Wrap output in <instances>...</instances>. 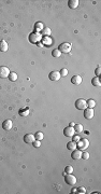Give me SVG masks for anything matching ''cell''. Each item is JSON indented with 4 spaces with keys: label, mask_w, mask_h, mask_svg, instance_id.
<instances>
[{
    "label": "cell",
    "mask_w": 101,
    "mask_h": 194,
    "mask_svg": "<svg viewBox=\"0 0 101 194\" xmlns=\"http://www.w3.org/2000/svg\"><path fill=\"white\" fill-rule=\"evenodd\" d=\"M68 5H69L70 9H76L79 5V0H69Z\"/></svg>",
    "instance_id": "obj_15"
},
{
    "label": "cell",
    "mask_w": 101,
    "mask_h": 194,
    "mask_svg": "<svg viewBox=\"0 0 101 194\" xmlns=\"http://www.w3.org/2000/svg\"><path fill=\"white\" fill-rule=\"evenodd\" d=\"M73 128H74V132H75V134H79V133H82L83 132V125L82 124H75L74 126H73Z\"/></svg>",
    "instance_id": "obj_17"
},
{
    "label": "cell",
    "mask_w": 101,
    "mask_h": 194,
    "mask_svg": "<svg viewBox=\"0 0 101 194\" xmlns=\"http://www.w3.org/2000/svg\"><path fill=\"white\" fill-rule=\"evenodd\" d=\"M89 147V140L88 139H80V141L76 142V148L81 151H85Z\"/></svg>",
    "instance_id": "obj_1"
},
{
    "label": "cell",
    "mask_w": 101,
    "mask_h": 194,
    "mask_svg": "<svg viewBox=\"0 0 101 194\" xmlns=\"http://www.w3.org/2000/svg\"><path fill=\"white\" fill-rule=\"evenodd\" d=\"M71 192H72L73 194H74V193H76V189H72V191H71Z\"/></svg>",
    "instance_id": "obj_35"
},
{
    "label": "cell",
    "mask_w": 101,
    "mask_h": 194,
    "mask_svg": "<svg viewBox=\"0 0 101 194\" xmlns=\"http://www.w3.org/2000/svg\"><path fill=\"white\" fill-rule=\"evenodd\" d=\"M71 83L74 84V85H79V84L82 83V78L81 76H73L71 78Z\"/></svg>",
    "instance_id": "obj_13"
},
{
    "label": "cell",
    "mask_w": 101,
    "mask_h": 194,
    "mask_svg": "<svg viewBox=\"0 0 101 194\" xmlns=\"http://www.w3.org/2000/svg\"><path fill=\"white\" fill-rule=\"evenodd\" d=\"M9 80L10 81H12V82H14V81H16L17 80V75H16L15 72H10V75H9Z\"/></svg>",
    "instance_id": "obj_21"
},
{
    "label": "cell",
    "mask_w": 101,
    "mask_h": 194,
    "mask_svg": "<svg viewBox=\"0 0 101 194\" xmlns=\"http://www.w3.org/2000/svg\"><path fill=\"white\" fill-rule=\"evenodd\" d=\"M74 125H75V123H74V122H71V123H70V126H71V127H73Z\"/></svg>",
    "instance_id": "obj_34"
},
{
    "label": "cell",
    "mask_w": 101,
    "mask_h": 194,
    "mask_svg": "<svg viewBox=\"0 0 101 194\" xmlns=\"http://www.w3.org/2000/svg\"><path fill=\"white\" fill-rule=\"evenodd\" d=\"M65 173H66V174H72L73 173V167L71 165L66 166V168H65Z\"/></svg>",
    "instance_id": "obj_26"
},
{
    "label": "cell",
    "mask_w": 101,
    "mask_h": 194,
    "mask_svg": "<svg viewBox=\"0 0 101 194\" xmlns=\"http://www.w3.org/2000/svg\"><path fill=\"white\" fill-rule=\"evenodd\" d=\"M67 148L69 150H71V151L76 149V142H74V141H69V142L67 143Z\"/></svg>",
    "instance_id": "obj_19"
},
{
    "label": "cell",
    "mask_w": 101,
    "mask_h": 194,
    "mask_svg": "<svg viewBox=\"0 0 101 194\" xmlns=\"http://www.w3.org/2000/svg\"><path fill=\"white\" fill-rule=\"evenodd\" d=\"M87 108H95V106H96V102H95L94 99H88L87 100Z\"/></svg>",
    "instance_id": "obj_20"
},
{
    "label": "cell",
    "mask_w": 101,
    "mask_h": 194,
    "mask_svg": "<svg viewBox=\"0 0 101 194\" xmlns=\"http://www.w3.org/2000/svg\"><path fill=\"white\" fill-rule=\"evenodd\" d=\"M34 140H35L34 135H32V134H27V135L24 136V141H25L26 143H32Z\"/></svg>",
    "instance_id": "obj_12"
},
{
    "label": "cell",
    "mask_w": 101,
    "mask_h": 194,
    "mask_svg": "<svg viewBox=\"0 0 101 194\" xmlns=\"http://www.w3.org/2000/svg\"><path fill=\"white\" fill-rule=\"evenodd\" d=\"M52 55H53L54 57H59V56L61 55V53H60V51H59L58 49H56V50L52 51Z\"/></svg>",
    "instance_id": "obj_25"
},
{
    "label": "cell",
    "mask_w": 101,
    "mask_h": 194,
    "mask_svg": "<svg viewBox=\"0 0 101 194\" xmlns=\"http://www.w3.org/2000/svg\"><path fill=\"white\" fill-rule=\"evenodd\" d=\"M29 39H30V42L37 43L38 41L41 39V35H39V32H32L30 35V37H29Z\"/></svg>",
    "instance_id": "obj_11"
},
{
    "label": "cell",
    "mask_w": 101,
    "mask_h": 194,
    "mask_svg": "<svg viewBox=\"0 0 101 194\" xmlns=\"http://www.w3.org/2000/svg\"><path fill=\"white\" fill-rule=\"evenodd\" d=\"M12 127H13V123L11 120H4L3 123H2V128H3L4 130H8V132H9V130L12 129Z\"/></svg>",
    "instance_id": "obj_7"
},
{
    "label": "cell",
    "mask_w": 101,
    "mask_h": 194,
    "mask_svg": "<svg viewBox=\"0 0 101 194\" xmlns=\"http://www.w3.org/2000/svg\"><path fill=\"white\" fill-rule=\"evenodd\" d=\"M44 28V26H43L42 23H40V22H38V23L34 24V32H39V31H42V29Z\"/></svg>",
    "instance_id": "obj_16"
},
{
    "label": "cell",
    "mask_w": 101,
    "mask_h": 194,
    "mask_svg": "<svg viewBox=\"0 0 101 194\" xmlns=\"http://www.w3.org/2000/svg\"><path fill=\"white\" fill-rule=\"evenodd\" d=\"M60 77H66V76L68 75V70L66 69V68H64V69H61L60 70Z\"/></svg>",
    "instance_id": "obj_29"
},
{
    "label": "cell",
    "mask_w": 101,
    "mask_h": 194,
    "mask_svg": "<svg viewBox=\"0 0 101 194\" xmlns=\"http://www.w3.org/2000/svg\"><path fill=\"white\" fill-rule=\"evenodd\" d=\"M34 139L35 140H42L43 139V133H41V132H37L34 134Z\"/></svg>",
    "instance_id": "obj_22"
},
{
    "label": "cell",
    "mask_w": 101,
    "mask_h": 194,
    "mask_svg": "<svg viewBox=\"0 0 101 194\" xmlns=\"http://www.w3.org/2000/svg\"><path fill=\"white\" fill-rule=\"evenodd\" d=\"M75 108L79 109V110H85V109L87 108V103L85 99H82V98H80V99H78L75 102Z\"/></svg>",
    "instance_id": "obj_3"
},
{
    "label": "cell",
    "mask_w": 101,
    "mask_h": 194,
    "mask_svg": "<svg viewBox=\"0 0 101 194\" xmlns=\"http://www.w3.org/2000/svg\"><path fill=\"white\" fill-rule=\"evenodd\" d=\"M48 78L52 81H58L60 79V73H59V71H52L48 75Z\"/></svg>",
    "instance_id": "obj_10"
},
{
    "label": "cell",
    "mask_w": 101,
    "mask_h": 194,
    "mask_svg": "<svg viewBox=\"0 0 101 194\" xmlns=\"http://www.w3.org/2000/svg\"><path fill=\"white\" fill-rule=\"evenodd\" d=\"M95 116V112H94V109L92 108H86L85 110H84V117L87 120H90L92 119Z\"/></svg>",
    "instance_id": "obj_6"
},
{
    "label": "cell",
    "mask_w": 101,
    "mask_h": 194,
    "mask_svg": "<svg viewBox=\"0 0 101 194\" xmlns=\"http://www.w3.org/2000/svg\"><path fill=\"white\" fill-rule=\"evenodd\" d=\"M10 75V70L8 67L5 66H0V78L1 79H5L8 78Z\"/></svg>",
    "instance_id": "obj_5"
},
{
    "label": "cell",
    "mask_w": 101,
    "mask_h": 194,
    "mask_svg": "<svg viewBox=\"0 0 101 194\" xmlns=\"http://www.w3.org/2000/svg\"><path fill=\"white\" fill-rule=\"evenodd\" d=\"M91 84L94 86H100L101 85V82H100V79L98 77H95L94 79L91 80Z\"/></svg>",
    "instance_id": "obj_18"
},
{
    "label": "cell",
    "mask_w": 101,
    "mask_h": 194,
    "mask_svg": "<svg viewBox=\"0 0 101 194\" xmlns=\"http://www.w3.org/2000/svg\"><path fill=\"white\" fill-rule=\"evenodd\" d=\"M8 49H9V45H8V43L5 42L4 40H1V41H0V51H1V52H7Z\"/></svg>",
    "instance_id": "obj_14"
},
{
    "label": "cell",
    "mask_w": 101,
    "mask_h": 194,
    "mask_svg": "<svg viewBox=\"0 0 101 194\" xmlns=\"http://www.w3.org/2000/svg\"><path fill=\"white\" fill-rule=\"evenodd\" d=\"M42 36H50L51 35V29L50 28H47V27H45V28H43L42 29Z\"/></svg>",
    "instance_id": "obj_23"
},
{
    "label": "cell",
    "mask_w": 101,
    "mask_h": 194,
    "mask_svg": "<svg viewBox=\"0 0 101 194\" xmlns=\"http://www.w3.org/2000/svg\"><path fill=\"white\" fill-rule=\"evenodd\" d=\"M43 41H45L46 43H50V42H51L50 39H47V38H43Z\"/></svg>",
    "instance_id": "obj_33"
},
{
    "label": "cell",
    "mask_w": 101,
    "mask_h": 194,
    "mask_svg": "<svg viewBox=\"0 0 101 194\" xmlns=\"http://www.w3.org/2000/svg\"><path fill=\"white\" fill-rule=\"evenodd\" d=\"M80 139H81V137L79 135H73L72 136V141H74V142H78V141H80Z\"/></svg>",
    "instance_id": "obj_30"
},
{
    "label": "cell",
    "mask_w": 101,
    "mask_h": 194,
    "mask_svg": "<svg viewBox=\"0 0 101 194\" xmlns=\"http://www.w3.org/2000/svg\"><path fill=\"white\" fill-rule=\"evenodd\" d=\"M32 144H34V147H35V148H39V147L41 146V141L40 140H34V142H32Z\"/></svg>",
    "instance_id": "obj_31"
},
{
    "label": "cell",
    "mask_w": 101,
    "mask_h": 194,
    "mask_svg": "<svg viewBox=\"0 0 101 194\" xmlns=\"http://www.w3.org/2000/svg\"><path fill=\"white\" fill-rule=\"evenodd\" d=\"M76 193H79V194H85L86 193V189H85V188H83V187H80V188H78V189H76Z\"/></svg>",
    "instance_id": "obj_27"
},
{
    "label": "cell",
    "mask_w": 101,
    "mask_h": 194,
    "mask_svg": "<svg viewBox=\"0 0 101 194\" xmlns=\"http://www.w3.org/2000/svg\"><path fill=\"white\" fill-rule=\"evenodd\" d=\"M71 44L70 43H68V42H65V43H61L60 45H59V48H58V50L60 51V53H64V54H67V53H69V52L71 51Z\"/></svg>",
    "instance_id": "obj_2"
},
{
    "label": "cell",
    "mask_w": 101,
    "mask_h": 194,
    "mask_svg": "<svg viewBox=\"0 0 101 194\" xmlns=\"http://www.w3.org/2000/svg\"><path fill=\"white\" fill-rule=\"evenodd\" d=\"M65 181L69 185H74L76 183V178L72 174H67V175H65Z\"/></svg>",
    "instance_id": "obj_4"
},
{
    "label": "cell",
    "mask_w": 101,
    "mask_h": 194,
    "mask_svg": "<svg viewBox=\"0 0 101 194\" xmlns=\"http://www.w3.org/2000/svg\"><path fill=\"white\" fill-rule=\"evenodd\" d=\"M74 134H75L74 128L71 127V126H67V127L64 129V135L66 136V137H72V136L74 135Z\"/></svg>",
    "instance_id": "obj_8"
},
{
    "label": "cell",
    "mask_w": 101,
    "mask_h": 194,
    "mask_svg": "<svg viewBox=\"0 0 101 194\" xmlns=\"http://www.w3.org/2000/svg\"><path fill=\"white\" fill-rule=\"evenodd\" d=\"M71 157L73 158V160H80L82 158V151L79 149H74L72 150V153H71Z\"/></svg>",
    "instance_id": "obj_9"
},
{
    "label": "cell",
    "mask_w": 101,
    "mask_h": 194,
    "mask_svg": "<svg viewBox=\"0 0 101 194\" xmlns=\"http://www.w3.org/2000/svg\"><path fill=\"white\" fill-rule=\"evenodd\" d=\"M20 114L22 116H26L29 114V109L28 108H25V109H22V110L20 111Z\"/></svg>",
    "instance_id": "obj_24"
},
{
    "label": "cell",
    "mask_w": 101,
    "mask_h": 194,
    "mask_svg": "<svg viewBox=\"0 0 101 194\" xmlns=\"http://www.w3.org/2000/svg\"><path fill=\"white\" fill-rule=\"evenodd\" d=\"M82 158H84V160H88L89 158V153L86 151V150L84 152H82Z\"/></svg>",
    "instance_id": "obj_28"
},
{
    "label": "cell",
    "mask_w": 101,
    "mask_h": 194,
    "mask_svg": "<svg viewBox=\"0 0 101 194\" xmlns=\"http://www.w3.org/2000/svg\"><path fill=\"white\" fill-rule=\"evenodd\" d=\"M95 73H96L97 77H99V76H100V73H101V68H100V66H98L96 68V71H95Z\"/></svg>",
    "instance_id": "obj_32"
}]
</instances>
